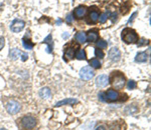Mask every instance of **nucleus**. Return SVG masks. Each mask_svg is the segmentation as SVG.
<instances>
[{
	"label": "nucleus",
	"instance_id": "nucleus-20",
	"mask_svg": "<svg viewBox=\"0 0 151 130\" xmlns=\"http://www.w3.org/2000/svg\"><path fill=\"white\" fill-rule=\"evenodd\" d=\"M89 17H90V22L96 23V22L98 21V19H99V13H98L97 11H92L91 13H90Z\"/></svg>",
	"mask_w": 151,
	"mask_h": 130
},
{
	"label": "nucleus",
	"instance_id": "nucleus-21",
	"mask_svg": "<svg viewBox=\"0 0 151 130\" xmlns=\"http://www.w3.org/2000/svg\"><path fill=\"white\" fill-rule=\"evenodd\" d=\"M109 15H110V12L108 11V12H104V13H102L101 15H100V17H99V21L101 22V23H105L106 21H107V19L109 18Z\"/></svg>",
	"mask_w": 151,
	"mask_h": 130
},
{
	"label": "nucleus",
	"instance_id": "nucleus-37",
	"mask_svg": "<svg viewBox=\"0 0 151 130\" xmlns=\"http://www.w3.org/2000/svg\"><path fill=\"white\" fill-rule=\"evenodd\" d=\"M0 130H6V129H4V128H2V129H0Z\"/></svg>",
	"mask_w": 151,
	"mask_h": 130
},
{
	"label": "nucleus",
	"instance_id": "nucleus-3",
	"mask_svg": "<svg viewBox=\"0 0 151 130\" xmlns=\"http://www.w3.org/2000/svg\"><path fill=\"white\" fill-rule=\"evenodd\" d=\"M21 124L25 129H33L36 125V119L31 115H27L21 119Z\"/></svg>",
	"mask_w": 151,
	"mask_h": 130
},
{
	"label": "nucleus",
	"instance_id": "nucleus-26",
	"mask_svg": "<svg viewBox=\"0 0 151 130\" xmlns=\"http://www.w3.org/2000/svg\"><path fill=\"white\" fill-rule=\"evenodd\" d=\"M95 55L99 58H104L105 54H104V52L101 49H95Z\"/></svg>",
	"mask_w": 151,
	"mask_h": 130
},
{
	"label": "nucleus",
	"instance_id": "nucleus-25",
	"mask_svg": "<svg viewBox=\"0 0 151 130\" xmlns=\"http://www.w3.org/2000/svg\"><path fill=\"white\" fill-rule=\"evenodd\" d=\"M136 86H137V84H136V82L134 80H129L128 81V83H127V87H128V89H135L136 88Z\"/></svg>",
	"mask_w": 151,
	"mask_h": 130
},
{
	"label": "nucleus",
	"instance_id": "nucleus-13",
	"mask_svg": "<svg viewBox=\"0 0 151 130\" xmlns=\"http://www.w3.org/2000/svg\"><path fill=\"white\" fill-rule=\"evenodd\" d=\"M44 43H46L48 44V50H46V52H48V53H52V35H48L46 36V38H44Z\"/></svg>",
	"mask_w": 151,
	"mask_h": 130
},
{
	"label": "nucleus",
	"instance_id": "nucleus-7",
	"mask_svg": "<svg viewBox=\"0 0 151 130\" xmlns=\"http://www.w3.org/2000/svg\"><path fill=\"white\" fill-rule=\"evenodd\" d=\"M24 26H25L24 21L19 20V19H15V20H13V22L11 23L10 29H11L13 32H16V33H17V32H20L22 29H23Z\"/></svg>",
	"mask_w": 151,
	"mask_h": 130
},
{
	"label": "nucleus",
	"instance_id": "nucleus-5",
	"mask_svg": "<svg viewBox=\"0 0 151 130\" xmlns=\"http://www.w3.org/2000/svg\"><path fill=\"white\" fill-rule=\"evenodd\" d=\"M6 108H7V111L10 113V114H16V113H18L20 111L21 106H20V104L18 102H16V101H14V100H11L7 103Z\"/></svg>",
	"mask_w": 151,
	"mask_h": 130
},
{
	"label": "nucleus",
	"instance_id": "nucleus-16",
	"mask_svg": "<svg viewBox=\"0 0 151 130\" xmlns=\"http://www.w3.org/2000/svg\"><path fill=\"white\" fill-rule=\"evenodd\" d=\"M78 103V100L75 98H68V99H64V100L60 101L56 104V106H63V105H67V104H75Z\"/></svg>",
	"mask_w": 151,
	"mask_h": 130
},
{
	"label": "nucleus",
	"instance_id": "nucleus-8",
	"mask_svg": "<svg viewBox=\"0 0 151 130\" xmlns=\"http://www.w3.org/2000/svg\"><path fill=\"white\" fill-rule=\"evenodd\" d=\"M109 83V77L107 75H100L96 79V85L98 87H105Z\"/></svg>",
	"mask_w": 151,
	"mask_h": 130
},
{
	"label": "nucleus",
	"instance_id": "nucleus-30",
	"mask_svg": "<svg viewBox=\"0 0 151 130\" xmlns=\"http://www.w3.org/2000/svg\"><path fill=\"white\" fill-rule=\"evenodd\" d=\"M4 44H5V41H4L3 37H0V50L4 47Z\"/></svg>",
	"mask_w": 151,
	"mask_h": 130
},
{
	"label": "nucleus",
	"instance_id": "nucleus-14",
	"mask_svg": "<svg viewBox=\"0 0 151 130\" xmlns=\"http://www.w3.org/2000/svg\"><path fill=\"white\" fill-rule=\"evenodd\" d=\"M98 38H99V34H98L97 31H95V30H92V31H89V33H88V36H87V39L89 40L90 42H95V41H97Z\"/></svg>",
	"mask_w": 151,
	"mask_h": 130
},
{
	"label": "nucleus",
	"instance_id": "nucleus-35",
	"mask_svg": "<svg viewBox=\"0 0 151 130\" xmlns=\"http://www.w3.org/2000/svg\"><path fill=\"white\" fill-rule=\"evenodd\" d=\"M69 36H70V34H69L68 32H66V33H65L64 35H63V37H64V38H68Z\"/></svg>",
	"mask_w": 151,
	"mask_h": 130
},
{
	"label": "nucleus",
	"instance_id": "nucleus-28",
	"mask_svg": "<svg viewBox=\"0 0 151 130\" xmlns=\"http://www.w3.org/2000/svg\"><path fill=\"white\" fill-rule=\"evenodd\" d=\"M66 20H67V22H68V23H72V22H73V16H72V14H69V15L67 16Z\"/></svg>",
	"mask_w": 151,
	"mask_h": 130
},
{
	"label": "nucleus",
	"instance_id": "nucleus-12",
	"mask_svg": "<svg viewBox=\"0 0 151 130\" xmlns=\"http://www.w3.org/2000/svg\"><path fill=\"white\" fill-rule=\"evenodd\" d=\"M148 59V55L146 52H139V53L136 55L135 57V61L139 62V63H142V62H146Z\"/></svg>",
	"mask_w": 151,
	"mask_h": 130
},
{
	"label": "nucleus",
	"instance_id": "nucleus-6",
	"mask_svg": "<svg viewBox=\"0 0 151 130\" xmlns=\"http://www.w3.org/2000/svg\"><path fill=\"white\" fill-rule=\"evenodd\" d=\"M108 55H109L110 59H111L112 61H114V62H118L120 59H121V52H120V50L118 49L117 47L111 48V49L109 50Z\"/></svg>",
	"mask_w": 151,
	"mask_h": 130
},
{
	"label": "nucleus",
	"instance_id": "nucleus-24",
	"mask_svg": "<svg viewBox=\"0 0 151 130\" xmlns=\"http://www.w3.org/2000/svg\"><path fill=\"white\" fill-rule=\"evenodd\" d=\"M97 46L99 48H102V49H104V48H107V42L105 41V40H99V41L97 42Z\"/></svg>",
	"mask_w": 151,
	"mask_h": 130
},
{
	"label": "nucleus",
	"instance_id": "nucleus-33",
	"mask_svg": "<svg viewBox=\"0 0 151 130\" xmlns=\"http://www.w3.org/2000/svg\"><path fill=\"white\" fill-rule=\"evenodd\" d=\"M136 14H137V13H136V12H134V13H133V15H132V17L129 19V23H131V22L133 21V19H134V17H135V16H136Z\"/></svg>",
	"mask_w": 151,
	"mask_h": 130
},
{
	"label": "nucleus",
	"instance_id": "nucleus-10",
	"mask_svg": "<svg viewBox=\"0 0 151 130\" xmlns=\"http://www.w3.org/2000/svg\"><path fill=\"white\" fill-rule=\"evenodd\" d=\"M86 13H87V7H85V6H79V7H77L75 9L74 16L76 18H78V19H81V18H83L86 15Z\"/></svg>",
	"mask_w": 151,
	"mask_h": 130
},
{
	"label": "nucleus",
	"instance_id": "nucleus-19",
	"mask_svg": "<svg viewBox=\"0 0 151 130\" xmlns=\"http://www.w3.org/2000/svg\"><path fill=\"white\" fill-rule=\"evenodd\" d=\"M22 45L25 49H28V50H31L33 48V43H32L30 40L26 39V38H23L22 39Z\"/></svg>",
	"mask_w": 151,
	"mask_h": 130
},
{
	"label": "nucleus",
	"instance_id": "nucleus-2",
	"mask_svg": "<svg viewBox=\"0 0 151 130\" xmlns=\"http://www.w3.org/2000/svg\"><path fill=\"white\" fill-rule=\"evenodd\" d=\"M122 39L127 44L137 43L138 35L135 30L131 29V28H125V29L122 31Z\"/></svg>",
	"mask_w": 151,
	"mask_h": 130
},
{
	"label": "nucleus",
	"instance_id": "nucleus-36",
	"mask_svg": "<svg viewBox=\"0 0 151 130\" xmlns=\"http://www.w3.org/2000/svg\"><path fill=\"white\" fill-rule=\"evenodd\" d=\"M62 19H58V21H56V24H58V25H61V24H62Z\"/></svg>",
	"mask_w": 151,
	"mask_h": 130
},
{
	"label": "nucleus",
	"instance_id": "nucleus-22",
	"mask_svg": "<svg viewBox=\"0 0 151 130\" xmlns=\"http://www.w3.org/2000/svg\"><path fill=\"white\" fill-rule=\"evenodd\" d=\"M76 57H77V59H79V60H85L86 59V51H85V49H80L79 51H78Z\"/></svg>",
	"mask_w": 151,
	"mask_h": 130
},
{
	"label": "nucleus",
	"instance_id": "nucleus-15",
	"mask_svg": "<svg viewBox=\"0 0 151 130\" xmlns=\"http://www.w3.org/2000/svg\"><path fill=\"white\" fill-rule=\"evenodd\" d=\"M39 95L41 98L44 99H48L50 96H52V92H50V90L48 88V87H44V88H41L39 91Z\"/></svg>",
	"mask_w": 151,
	"mask_h": 130
},
{
	"label": "nucleus",
	"instance_id": "nucleus-17",
	"mask_svg": "<svg viewBox=\"0 0 151 130\" xmlns=\"http://www.w3.org/2000/svg\"><path fill=\"white\" fill-rule=\"evenodd\" d=\"M76 39L79 43H85L87 41V35L84 31H80L76 34Z\"/></svg>",
	"mask_w": 151,
	"mask_h": 130
},
{
	"label": "nucleus",
	"instance_id": "nucleus-18",
	"mask_svg": "<svg viewBox=\"0 0 151 130\" xmlns=\"http://www.w3.org/2000/svg\"><path fill=\"white\" fill-rule=\"evenodd\" d=\"M75 57V50L73 48H69L68 50L65 53V60L68 61V60H71Z\"/></svg>",
	"mask_w": 151,
	"mask_h": 130
},
{
	"label": "nucleus",
	"instance_id": "nucleus-32",
	"mask_svg": "<svg viewBox=\"0 0 151 130\" xmlns=\"http://www.w3.org/2000/svg\"><path fill=\"white\" fill-rule=\"evenodd\" d=\"M96 130H106V128L104 125H100V126H98L97 128H96Z\"/></svg>",
	"mask_w": 151,
	"mask_h": 130
},
{
	"label": "nucleus",
	"instance_id": "nucleus-29",
	"mask_svg": "<svg viewBox=\"0 0 151 130\" xmlns=\"http://www.w3.org/2000/svg\"><path fill=\"white\" fill-rule=\"evenodd\" d=\"M27 58H28L27 54L24 53V52H22V54H21V60H22V61H26V60H27Z\"/></svg>",
	"mask_w": 151,
	"mask_h": 130
},
{
	"label": "nucleus",
	"instance_id": "nucleus-1",
	"mask_svg": "<svg viewBox=\"0 0 151 130\" xmlns=\"http://www.w3.org/2000/svg\"><path fill=\"white\" fill-rule=\"evenodd\" d=\"M110 80H111V84L112 86L115 89H118V90H121L123 89V87L125 86V76L122 74L121 72H112L111 77H110Z\"/></svg>",
	"mask_w": 151,
	"mask_h": 130
},
{
	"label": "nucleus",
	"instance_id": "nucleus-9",
	"mask_svg": "<svg viewBox=\"0 0 151 130\" xmlns=\"http://www.w3.org/2000/svg\"><path fill=\"white\" fill-rule=\"evenodd\" d=\"M105 96L107 100L115 101V100H118V98H119V93L116 90H114V89H109V90L105 93Z\"/></svg>",
	"mask_w": 151,
	"mask_h": 130
},
{
	"label": "nucleus",
	"instance_id": "nucleus-4",
	"mask_svg": "<svg viewBox=\"0 0 151 130\" xmlns=\"http://www.w3.org/2000/svg\"><path fill=\"white\" fill-rule=\"evenodd\" d=\"M95 73H94L93 69L91 68L90 66H85L80 70V77H81L83 80H91L92 78L94 77Z\"/></svg>",
	"mask_w": 151,
	"mask_h": 130
},
{
	"label": "nucleus",
	"instance_id": "nucleus-34",
	"mask_svg": "<svg viewBox=\"0 0 151 130\" xmlns=\"http://www.w3.org/2000/svg\"><path fill=\"white\" fill-rule=\"evenodd\" d=\"M116 17H117V13H116V12H115V13H113V15H112V21H115V20H116Z\"/></svg>",
	"mask_w": 151,
	"mask_h": 130
},
{
	"label": "nucleus",
	"instance_id": "nucleus-23",
	"mask_svg": "<svg viewBox=\"0 0 151 130\" xmlns=\"http://www.w3.org/2000/svg\"><path fill=\"white\" fill-rule=\"evenodd\" d=\"M90 65H91L92 67H94V68H96V69H99L100 67H101V63H100V61L98 59H96V58L90 60Z\"/></svg>",
	"mask_w": 151,
	"mask_h": 130
},
{
	"label": "nucleus",
	"instance_id": "nucleus-11",
	"mask_svg": "<svg viewBox=\"0 0 151 130\" xmlns=\"http://www.w3.org/2000/svg\"><path fill=\"white\" fill-rule=\"evenodd\" d=\"M21 54H22V52L20 51L19 49L13 48V49H11L9 51V57L11 58L12 60H16L18 57H21Z\"/></svg>",
	"mask_w": 151,
	"mask_h": 130
},
{
	"label": "nucleus",
	"instance_id": "nucleus-31",
	"mask_svg": "<svg viewBox=\"0 0 151 130\" xmlns=\"http://www.w3.org/2000/svg\"><path fill=\"white\" fill-rule=\"evenodd\" d=\"M145 44H147V41H146L145 39H143V38H142L141 42H140V43H138V46H143V45H145Z\"/></svg>",
	"mask_w": 151,
	"mask_h": 130
},
{
	"label": "nucleus",
	"instance_id": "nucleus-27",
	"mask_svg": "<svg viewBox=\"0 0 151 130\" xmlns=\"http://www.w3.org/2000/svg\"><path fill=\"white\" fill-rule=\"evenodd\" d=\"M99 98H100V100L103 101V102H106V101H107V99L105 98V93H103V92H101L99 94Z\"/></svg>",
	"mask_w": 151,
	"mask_h": 130
}]
</instances>
